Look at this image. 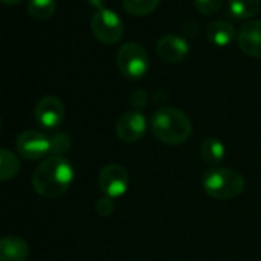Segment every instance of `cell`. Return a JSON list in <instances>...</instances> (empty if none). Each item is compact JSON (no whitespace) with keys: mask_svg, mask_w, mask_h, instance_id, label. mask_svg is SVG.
Here are the masks:
<instances>
[{"mask_svg":"<svg viewBox=\"0 0 261 261\" xmlns=\"http://www.w3.org/2000/svg\"><path fill=\"white\" fill-rule=\"evenodd\" d=\"M19 172H20L19 157L8 149L0 148V181H8L14 178Z\"/></svg>","mask_w":261,"mask_h":261,"instance_id":"cell-16","label":"cell"},{"mask_svg":"<svg viewBox=\"0 0 261 261\" xmlns=\"http://www.w3.org/2000/svg\"><path fill=\"white\" fill-rule=\"evenodd\" d=\"M194 7L203 16H212L223 7V0H194Z\"/></svg>","mask_w":261,"mask_h":261,"instance_id":"cell-20","label":"cell"},{"mask_svg":"<svg viewBox=\"0 0 261 261\" xmlns=\"http://www.w3.org/2000/svg\"><path fill=\"white\" fill-rule=\"evenodd\" d=\"M157 56L162 62L168 63V65H175L180 63L186 59V56L189 54V43L186 39L180 37V36H165L157 42Z\"/></svg>","mask_w":261,"mask_h":261,"instance_id":"cell-10","label":"cell"},{"mask_svg":"<svg viewBox=\"0 0 261 261\" xmlns=\"http://www.w3.org/2000/svg\"><path fill=\"white\" fill-rule=\"evenodd\" d=\"M183 31L188 37H195L200 33V25L195 20H188L183 27Z\"/></svg>","mask_w":261,"mask_h":261,"instance_id":"cell-23","label":"cell"},{"mask_svg":"<svg viewBox=\"0 0 261 261\" xmlns=\"http://www.w3.org/2000/svg\"><path fill=\"white\" fill-rule=\"evenodd\" d=\"M0 127H2V120H0Z\"/></svg>","mask_w":261,"mask_h":261,"instance_id":"cell-26","label":"cell"},{"mask_svg":"<svg viewBox=\"0 0 261 261\" xmlns=\"http://www.w3.org/2000/svg\"><path fill=\"white\" fill-rule=\"evenodd\" d=\"M224 145L221 140H218L217 137H207L203 143H201V149H200V155L203 159L204 163L207 165H220L221 160L224 159Z\"/></svg>","mask_w":261,"mask_h":261,"instance_id":"cell-15","label":"cell"},{"mask_svg":"<svg viewBox=\"0 0 261 261\" xmlns=\"http://www.w3.org/2000/svg\"><path fill=\"white\" fill-rule=\"evenodd\" d=\"M91 4H92V5H95V7H97V10L105 8V7H103V0H91Z\"/></svg>","mask_w":261,"mask_h":261,"instance_id":"cell-25","label":"cell"},{"mask_svg":"<svg viewBox=\"0 0 261 261\" xmlns=\"http://www.w3.org/2000/svg\"><path fill=\"white\" fill-rule=\"evenodd\" d=\"M148 101H149V95L145 89H136L129 97V103L137 109L145 108L148 105Z\"/></svg>","mask_w":261,"mask_h":261,"instance_id":"cell-22","label":"cell"},{"mask_svg":"<svg viewBox=\"0 0 261 261\" xmlns=\"http://www.w3.org/2000/svg\"><path fill=\"white\" fill-rule=\"evenodd\" d=\"M30 256V244L17 235L0 238V261H27Z\"/></svg>","mask_w":261,"mask_h":261,"instance_id":"cell-12","label":"cell"},{"mask_svg":"<svg viewBox=\"0 0 261 261\" xmlns=\"http://www.w3.org/2000/svg\"><path fill=\"white\" fill-rule=\"evenodd\" d=\"M91 31L103 45H114L123 37L124 27L117 13L108 8H100L91 19Z\"/></svg>","mask_w":261,"mask_h":261,"instance_id":"cell-5","label":"cell"},{"mask_svg":"<svg viewBox=\"0 0 261 261\" xmlns=\"http://www.w3.org/2000/svg\"><path fill=\"white\" fill-rule=\"evenodd\" d=\"M16 149L25 160H40L49 154V137L36 129L23 130L16 140Z\"/></svg>","mask_w":261,"mask_h":261,"instance_id":"cell-8","label":"cell"},{"mask_svg":"<svg viewBox=\"0 0 261 261\" xmlns=\"http://www.w3.org/2000/svg\"><path fill=\"white\" fill-rule=\"evenodd\" d=\"M0 2L5 5H17L19 2H22V0H0Z\"/></svg>","mask_w":261,"mask_h":261,"instance_id":"cell-24","label":"cell"},{"mask_svg":"<svg viewBox=\"0 0 261 261\" xmlns=\"http://www.w3.org/2000/svg\"><path fill=\"white\" fill-rule=\"evenodd\" d=\"M117 68L123 77L139 80L149 69V56L140 43H124L117 53Z\"/></svg>","mask_w":261,"mask_h":261,"instance_id":"cell-4","label":"cell"},{"mask_svg":"<svg viewBox=\"0 0 261 261\" xmlns=\"http://www.w3.org/2000/svg\"><path fill=\"white\" fill-rule=\"evenodd\" d=\"M148 121L140 111H129L120 115L115 123V134L124 143H136L146 134Z\"/></svg>","mask_w":261,"mask_h":261,"instance_id":"cell-7","label":"cell"},{"mask_svg":"<svg viewBox=\"0 0 261 261\" xmlns=\"http://www.w3.org/2000/svg\"><path fill=\"white\" fill-rule=\"evenodd\" d=\"M160 5V0H123V8L130 16L143 17L154 13Z\"/></svg>","mask_w":261,"mask_h":261,"instance_id":"cell-18","label":"cell"},{"mask_svg":"<svg viewBox=\"0 0 261 261\" xmlns=\"http://www.w3.org/2000/svg\"><path fill=\"white\" fill-rule=\"evenodd\" d=\"M151 130L157 140L177 146L189 140L192 134L191 118L177 108H162L151 117Z\"/></svg>","mask_w":261,"mask_h":261,"instance_id":"cell-2","label":"cell"},{"mask_svg":"<svg viewBox=\"0 0 261 261\" xmlns=\"http://www.w3.org/2000/svg\"><path fill=\"white\" fill-rule=\"evenodd\" d=\"M206 37L214 46L224 48V46H229L235 40L237 31L232 23L226 20H215L207 27Z\"/></svg>","mask_w":261,"mask_h":261,"instance_id":"cell-13","label":"cell"},{"mask_svg":"<svg viewBox=\"0 0 261 261\" xmlns=\"http://www.w3.org/2000/svg\"><path fill=\"white\" fill-rule=\"evenodd\" d=\"M261 0H229V13L237 20H249L259 13Z\"/></svg>","mask_w":261,"mask_h":261,"instance_id":"cell-14","label":"cell"},{"mask_svg":"<svg viewBox=\"0 0 261 261\" xmlns=\"http://www.w3.org/2000/svg\"><path fill=\"white\" fill-rule=\"evenodd\" d=\"M201 185L204 192L215 200H232L238 197L246 186L244 177L229 168H214L203 174Z\"/></svg>","mask_w":261,"mask_h":261,"instance_id":"cell-3","label":"cell"},{"mask_svg":"<svg viewBox=\"0 0 261 261\" xmlns=\"http://www.w3.org/2000/svg\"><path fill=\"white\" fill-rule=\"evenodd\" d=\"M36 120L40 126L53 129L59 126L65 118V106L60 98L54 95H46L39 100L34 111Z\"/></svg>","mask_w":261,"mask_h":261,"instance_id":"cell-9","label":"cell"},{"mask_svg":"<svg viewBox=\"0 0 261 261\" xmlns=\"http://www.w3.org/2000/svg\"><path fill=\"white\" fill-rule=\"evenodd\" d=\"M129 186V174L124 166L111 163L106 165L98 174V188L109 198H118L126 194Z\"/></svg>","mask_w":261,"mask_h":261,"instance_id":"cell-6","label":"cell"},{"mask_svg":"<svg viewBox=\"0 0 261 261\" xmlns=\"http://www.w3.org/2000/svg\"><path fill=\"white\" fill-rule=\"evenodd\" d=\"M74 181V168L62 155H49L42 160L31 177L34 191L43 198L63 195Z\"/></svg>","mask_w":261,"mask_h":261,"instance_id":"cell-1","label":"cell"},{"mask_svg":"<svg viewBox=\"0 0 261 261\" xmlns=\"http://www.w3.org/2000/svg\"><path fill=\"white\" fill-rule=\"evenodd\" d=\"M115 209V204H114V200L109 198V197H101L97 200L95 203V211L101 215V217H109Z\"/></svg>","mask_w":261,"mask_h":261,"instance_id":"cell-21","label":"cell"},{"mask_svg":"<svg viewBox=\"0 0 261 261\" xmlns=\"http://www.w3.org/2000/svg\"><path fill=\"white\" fill-rule=\"evenodd\" d=\"M237 43L246 56L261 59V20L246 22L237 33Z\"/></svg>","mask_w":261,"mask_h":261,"instance_id":"cell-11","label":"cell"},{"mask_svg":"<svg viewBox=\"0 0 261 261\" xmlns=\"http://www.w3.org/2000/svg\"><path fill=\"white\" fill-rule=\"evenodd\" d=\"M71 149V139L69 136L59 133L49 137V154L53 155H62Z\"/></svg>","mask_w":261,"mask_h":261,"instance_id":"cell-19","label":"cell"},{"mask_svg":"<svg viewBox=\"0 0 261 261\" xmlns=\"http://www.w3.org/2000/svg\"><path fill=\"white\" fill-rule=\"evenodd\" d=\"M56 13V0H28V14L36 20H48Z\"/></svg>","mask_w":261,"mask_h":261,"instance_id":"cell-17","label":"cell"}]
</instances>
